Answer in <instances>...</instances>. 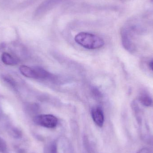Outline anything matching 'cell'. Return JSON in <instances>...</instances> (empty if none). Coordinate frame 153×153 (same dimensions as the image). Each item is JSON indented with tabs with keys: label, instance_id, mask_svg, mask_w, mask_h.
<instances>
[{
	"label": "cell",
	"instance_id": "1",
	"mask_svg": "<svg viewBox=\"0 0 153 153\" xmlns=\"http://www.w3.org/2000/svg\"><path fill=\"white\" fill-rule=\"evenodd\" d=\"M75 40L78 45L88 49H98L104 45V41L100 37L86 32H81L76 35Z\"/></svg>",
	"mask_w": 153,
	"mask_h": 153
},
{
	"label": "cell",
	"instance_id": "2",
	"mask_svg": "<svg viewBox=\"0 0 153 153\" xmlns=\"http://www.w3.org/2000/svg\"><path fill=\"white\" fill-rule=\"evenodd\" d=\"M19 71L23 76L28 78L37 79H45L49 78L51 74L40 67H30L26 65H22Z\"/></svg>",
	"mask_w": 153,
	"mask_h": 153
},
{
	"label": "cell",
	"instance_id": "3",
	"mask_svg": "<svg viewBox=\"0 0 153 153\" xmlns=\"http://www.w3.org/2000/svg\"><path fill=\"white\" fill-rule=\"evenodd\" d=\"M33 121L37 125L47 128H54L58 124L57 118L50 114L38 115L34 117Z\"/></svg>",
	"mask_w": 153,
	"mask_h": 153
},
{
	"label": "cell",
	"instance_id": "4",
	"mask_svg": "<svg viewBox=\"0 0 153 153\" xmlns=\"http://www.w3.org/2000/svg\"><path fill=\"white\" fill-rule=\"evenodd\" d=\"M92 117L94 123L100 127H102L104 122V117L102 109L100 107H94L91 111Z\"/></svg>",
	"mask_w": 153,
	"mask_h": 153
},
{
	"label": "cell",
	"instance_id": "5",
	"mask_svg": "<svg viewBox=\"0 0 153 153\" xmlns=\"http://www.w3.org/2000/svg\"><path fill=\"white\" fill-rule=\"evenodd\" d=\"M122 43L124 48L129 52L133 53L135 51V47L132 43L129 37V35L126 30L121 31Z\"/></svg>",
	"mask_w": 153,
	"mask_h": 153
},
{
	"label": "cell",
	"instance_id": "6",
	"mask_svg": "<svg viewBox=\"0 0 153 153\" xmlns=\"http://www.w3.org/2000/svg\"><path fill=\"white\" fill-rule=\"evenodd\" d=\"M2 62L8 65H15L19 63V59L9 53H4L2 54Z\"/></svg>",
	"mask_w": 153,
	"mask_h": 153
},
{
	"label": "cell",
	"instance_id": "7",
	"mask_svg": "<svg viewBox=\"0 0 153 153\" xmlns=\"http://www.w3.org/2000/svg\"><path fill=\"white\" fill-rule=\"evenodd\" d=\"M139 100L143 105L146 107H150L153 103L152 98L146 94H142L140 95Z\"/></svg>",
	"mask_w": 153,
	"mask_h": 153
},
{
	"label": "cell",
	"instance_id": "8",
	"mask_svg": "<svg viewBox=\"0 0 153 153\" xmlns=\"http://www.w3.org/2000/svg\"><path fill=\"white\" fill-rule=\"evenodd\" d=\"M45 153H58L56 141L52 142L49 144H48V146L45 148Z\"/></svg>",
	"mask_w": 153,
	"mask_h": 153
},
{
	"label": "cell",
	"instance_id": "9",
	"mask_svg": "<svg viewBox=\"0 0 153 153\" xmlns=\"http://www.w3.org/2000/svg\"><path fill=\"white\" fill-rule=\"evenodd\" d=\"M10 135L13 138L19 139L22 137V132L19 128H13L10 130Z\"/></svg>",
	"mask_w": 153,
	"mask_h": 153
},
{
	"label": "cell",
	"instance_id": "10",
	"mask_svg": "<svg viewBox=\"0 0 153 153\" xmlns=\"http://www.w3.org/2000/svg\"><path fill=\"white\" fill-rule=\"evenodd\" d=\"M83 145L86 151L89 153H92V150L91 146L88 140V137L86 136H84L83 137Z\"/></svg>",
	"mask_w": 153,
	"mask_h": 153
},
{
	"label": "cell",
	"instance_id": "11",
	"mask_svg": "<svg viewBox=\"0 0 153 153\" xmlns=\"http://www.w3.org/2000/svg\"><path fill=\"white\" fill-rule=\"evenodd\" d=\"M7 145L6 143L3 138L0 137V152L4 153L6 152Z\"/></svg>",
	"mask_w": 153,
	"mask_h": 153
},
{
	"label": "cell",
	"instance_id": "12",
	"mask_svg": "<svg viewBox=\"0 0 153 153\" xmlns=\"http://www.w3.org/2000/svg\"><path fill=\"white\" fill-rule=\"evenodd\" d=\"M17 153H26V151L24 149H18L17 150Z\"/></svg>",
	"mask_w": 153,
	"mask_h": 153
},
{
	"label": "cell",
	"instance_id": "13",
	"mask_svg": "<svg viewBox=\"0 0 153 153\" xmlns=\"http://www.w3.org/2000/svg\"><path fill=\"white\" fill-rule=\"evenodd\" d=\"M149 65H150V68H151V69L153 71V60H152V61L150 62Z\"/></svg>",
	"mask_w": 153,
	"mask_h": 153
},
{
	"label": "cell",
	"instance_id": "14",
	"mask_svg": "<svg viewBox=\"0 0 153 153\" xmlns=\"http://www.w3.org/2000/svg\"><path fill=\"white\" fill-rule=\"evenodd\" d=\"M4 153H9V152H4Z\"/></svg>",
	"mask_w": 153,
	"mask_h": 153
}]
</instances>
